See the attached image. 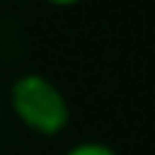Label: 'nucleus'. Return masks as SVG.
Instances as JSON below:
<instances>
[{"label":"nucleus","mask_w":155,"mask_h":155,"mask_svg":"<svg viewBox=\"0 0 155 155\" xmlns=\"http://www.w3.org/2000/svg\"><path fill=\"white\" fill-rule=\"evenodd\" d=\"M61 155H119V152L104 140H79V143L67 146Z\"/></svg>","instance_id":"obj_2"},{"label":"nucleus","mask_w":155,"mask_h":155,"mask_svg":"<svg viewBox=\"0 0 155 155\" xmlns=\"http://www.w3.org/2000/svg\"><path fill=\"white\" fill-rule=\"evenodd\" d=\"M9 107L40 134H58L70 122V101L64 88L40 70H25L9 82Z\"/></svg>","instance_id":"obj_1"},{"label":"nucleus","mask_w":155,"mask_h":155,"mask_svg":"<svg viewBox=\"0 0 155 155\" xmlns=\"http://www.w3.org/2000/svg\"><path fill=\"white\" fill-rule=\"evenodd\" d=\"M49 3H61L64 6V3H76V0H49Z\"/></svg>","instance_id":"obj_3"}]
</instances>
